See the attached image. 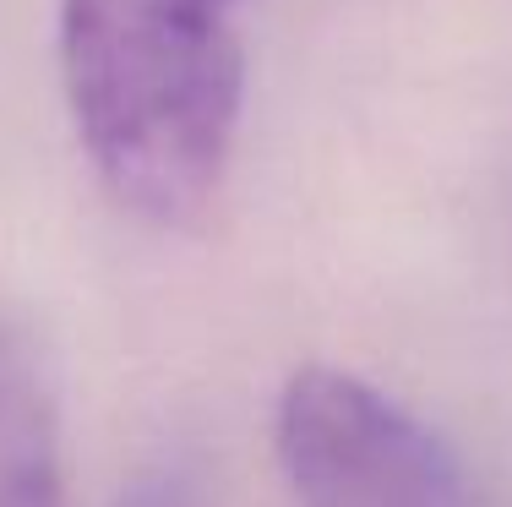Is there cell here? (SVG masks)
I'll return each instance as SVG.
<instances>
[{
	"mask_svg": "<svg viewBox=\"0 0 512 507\" xmlns=\"http://www.w3.org/2000/svg\"><path fill=\"white\" fill-rule=\"evenodd\" d=\"M278 464L300 507H485L463 458L420 415L338 366L284 382Z\"/></svg>",
	"mask_w": 512,
	"mask_h": 507,
	"instance_id": "7a4b0ae2",
	"label": "cell"
},
{
	"mask_svg": "<svg viewBox=\"0 0 512 507\" xmlns=\"http://www.w3.org/2000/svg\"><path fill=\"white\" fill-rule=\"evenodd\" d=\"M0 507H66L55 382L22 322H0Z\"/></svg>",
	"mask_w": 512,
	"mask_h": 507,
	"instance_id": "3957f363",
	"label": "cell"
},
{
	"mask_svg": "<svg viewBox=\"0 0 512 507\" xmlns=\"http://www.w3.org/2000/svg\"><path fill=\"white\" fill-rule=\"evenodd\" d=\"M240 0H66L60 66L77 137L120 208L191 224L224 186L246 99Z\"/></svg>",
	"mask_w": 512,
	"mask_h": 507,
	"instance_id": "6da1fadb",
	"label": "cell"
}]
</instances>
